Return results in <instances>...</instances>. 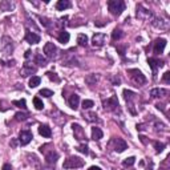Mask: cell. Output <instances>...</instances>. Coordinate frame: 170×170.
Returning a JSON list of instances; mask_svg holds the SVG:
<instances>
[{"mask_svg": "<svg viewBox=\"0 0 170 170\" xmlns=\"http://www.w3.org/2000/svg\"><path fill=\"white\" fill-rule=\"evenodd\" d=\"M3 170H12V166H11L9 163H5V165L3 166Z\"/></svg>", "mask_w": 170, "mask_h": 170, "instance_id": "cell-42", "label": "cell"}, {"mask_svg": "<svg viewBox=\"0 0 170 170\" xmlns=\"http://www.w3.org/2000/svg\"><path fill=\"white\" fill-rule=\"evenodd\" d=\"M39 133H40V135H43V137L49 138L50 135H52V130H50V128L48 125H40L39 126Z\"/></svg>", "mask_w": 170, "mask_h": 170, "instance_id": "cell-21", "label": "cell"}, {"mask_svg": "<svg viewBox=\"0 0 170 170\" xmlns=\"http://www.w3.org/2000/svg\"><path fill=\"white\" fill-rule=\"evenodd\" d=\"M68 104H69V106L72 108V109H77L78 108V104H80V96L78 94H72L71 97H69V100H68Z\"/></svg>", "mask_w": 170, "mask_h": 170, "instance_id": "cell-20", "label": "cell"}, {"mask_svg": "<svg viewBox=\"0 0 170 170\" xmlns=\"http://www.w3.org/2000/svg\"><path fill=\"white\" fill-rule=\"evenodd\" d=\"M162 80H163V82H166V84L170 82V72H165V73H163Z\"/></svg>", "mask_w": 170, "mask_h": 170, "instance_id": "cell-41", "label": "cell"}, {"mask_svg": "<svg viewBox=\"0 0 170 170\" xmlns=\"http://www.w3.org/2000/svg\"><path fill=\"white\" fill-rule=\"evenodd\" d=\"M134 96H135V93L132 92V90H128V89L124 90V97H125L126 101H129V104H132V100L134 98Z\"/></svg>", "mask_w": 170, "mask_h": 170, "instance_id": "cell-29", "label": "cell"}, {"mask_svg": "<svg viewBox=\"0 0 170 170\" xmlns=\"http://www.w3.org/2000/svg\"><path fill=\"white\" fill-rule=\"evenodd\" d=\"M134 162H135V158L134 157H129V158H125V160H124L122 165L124 166H133Z\"/></svg>", "mask_w": 170, "mask_h": 170, "instance_id": "cell-34", "label": "cell"}, {"mask_svg": "<svg viewBox=\"0 0 170 170\" xmlns=\"http://www.w3.org/2000/svg\"><path fill=\"white\" fill-rule=\"evenodd\" d=\"M85 165V161L81 160L80 157H69L64 161V169H78V167H82Z\"/></svg>", "mask_w": 170, "mask_h": 170, "instance_id": "cell-3", "label": "cell"}, {"mask_svg": "<svg viewBox=\"0 0 170 170\" xmlns=\"http://www.w3.org/2000/svg\"><path fill=\"white\" fill-rule=\"evenodd\" d=\"M89 170H101L98 166H92V167H89Z\"/></svg>", "mask_w": 170, "mask_h": 170, "instance_id": "cell-44", "label": "cell"}, {"mask_svg": "<svg viewBox=\"0 0 170 170\" xmlns=\"http://www.w3.org/2000/svg\"><path fill=\"white\" fill-rule=\"evenodd\" d=\"M103 135H104V133H103V130H101L100 128H92V138L94 140V141H98V140H101L103 138Z\"/></svg>", "mask_w": 170, "mask_h": 170, "instance_id": "cell-23", "label": "cell"}, {"mask_svg": "<svg viewBox=\"0 0 170 170\" xmlns=\"http://www.w3.org/2000/svg\"><path fill=\"white\" fill-rule=\"evenodd\" d=\"M148 63H149V66L151 68V71H153V75H154V77H156L157 69H158L160 66H162V61L157 60V59H153V57H149V59H148Z\"/></svg>", "mask_w": 170, "mask_h": 170, "instance_id": "cell-16", "label": "cell"}, {"mask_svg": "<svg viewBox=\"0 0 170 170\" xmlns=\"http://www.w3.org/2000/svg\"><path fill=\"white\" fill-rule=\"evenodd\" d=\"M72 129H73V133H75L76 140L82 141V140L87 138V137H85V130L82 129L81 125H78V124H73V125H72Z\"/></svg>", "mask_w": 170, "mask_h": 170, "instance_id": "cell-11", "label": "cell"}, {"mask_svg": "<svg viewBox=\"0 0 170 170\" xmlns=\"http://www.w3.org/2000/svg\"><path fill=\"white\" fill-rule=\"evenodd\" d=\"M97 80H98V77L96 76V75H90L89 77L85 78V81H87L89 85H93V84H96V82H97Z\"/></svg>", "mask_w": 170, "mask_h": 170, "instance_id": "cell-35", "label": "cell"}, {"mask_svg": "<svg viewBox=\"0 0 170 170\" xmlns=\"http://www.w3.org/2000/svg\"><path fill=\"white\" fill-rule=\"evenodd\" d=\"M108 8H109L110 13L114 16H120L124 11H125V3L122 0H110L108 3Z\"/></svg>", "mask_w": 170, "mask_h": 170, "instance_id": "cell-1", "label": "cell"}, {"mask_svg": "<svg viewBox=\"0 0 170 170\" xmlns=\"http://www.w3.org/2000/svg\"><path fill=\"white\" fill-rule=\"evenodd\" d=\"M25 41L29 43V44H37V43H40V36H39L37 33H35V32H31L29 29H27Z\"/></svg>", "mask_w": 170, "mask_h": 170, "instance_id": "cell-12", "label": "cell"}, {"mask_svg": "<svg viewBox=\"0 0 170 170\" xmlns=\"http://www.w3.org/2000/svg\"><path fill=\"white\" fill-rule=\"evenodd\" d=\"M77 43H78V45H81V47H87V44H88V36L84 35V33H80V35L77 36Z\"/></svg>", "mask_w": 170, "mask_h": 170, "instance_id": "cell-27", "label": "cell"}, {"mask_svg": "<svg viewBox=\"0 0 170 170\" xmlns=\"http://www.w3.org/2000/svg\"><path fill=\"white\" fill-rule=\"evenodd\" d=\"M128 149V144L122 138H116L114 140V150L117 153H122L124 150Z\"/></svg>", "mask_w": 170, "mask_h": 170, "instance_id": "cell-15", "label": "cell"}, {"mask_svg": "<svg viewBox=\"0 0 170 170\" xmlns=\"http://www.w3.org/2000/svg\"><path fill=\"white\" fill-rule=\"evenodd\" d=\"M106 35L105 33H94L92 37V44L93 47H103V45L106 43Z\"/></svg>", "mask_w": 170, "mask_h": 170, "instance_id": "cell-8", "label": "cell"}, {"mask_svg": "<svg viewBox=\"0 0 170 170\" xmlns=\"http://www.w3.org/2000/svg\"><path fill=\"white\" fill-rule=\"evenodd\" d=\"M32 138H33V135H32V133L29 132V130H21L20 134H19V142L23 146L29 144Z\"/></svg>", "mask_w": 170, "mask_h": 170, "instance_id": "cell-7", "label": "cell"}, {"mask_svg": "<svg viewBox=\"0 0 170 170\" xmlns=\"http://www.w3.org/2000/svg\"><path fill=\"white\" fill-rule=\"evenodd\" d=\"M169 93V90L166 89H161V88H154V89H151V92H150V96L151 97H154V98H158V97H165V96H167Z\"/></svg>", "mask_w": 170, "mask_h": 170, "instance_id": "cell-17", "label": "cell"}, {"mask_svg": "<svg viewBox=\"0 0 170 170\" xmlns=\"http://www.w3.org/2000/svg\"><path fill=\"white\" fill-rule=\"evenodd\" d=\"M44 55L47 59L53 60L57 56V48H56V45L53 43H47L44 45Z\"/></svg>", "mask_w": 170, "mask_h": 170, "instance_id": "cell-5", "label": "cell"}, {"mask_svg": "<svg viewBox=\"0 0 170 170\" xmlns=\"http://www.w3.org/2000/svg\"><path fill=\"white\" fill-rule=\"evenodd\" d=\"M45 160H47L48 163H53V165H55L56 161L59 160V154L53 149H50L48 153H45Z\"/></svg>", "mask_w": 170, "mask_h": 170, "instance_id": "cell-18", "label": "cell"}, {"mask_svg": "<svg viewBox=\"0 0 170 170\" xmlns=\"http://www.w3.org/2000/svg\"><path fill=\"white\" fill-rule=\"evenodd\" d=\"M122 35H124L121 29H117V28H116V29L112 32V39H113V40H120V39L122 37Z\"/></svg>", "mask_w": 170, "mask_h": 170, "instance_id": "cell-31", "label": "cell"}, {"mask_svg": "<svg viewBox=\"0 0 170 170\" xmlns=\"http://www.w3.org/2000/svg\"><path fill=\"white\" fill-rule=\"evenodd\" d=\"M77 150H78V151H81L82 154H85V156L89 154V148H88V146L85 145V144H81V145L77 148Z\"/></svg>", "mask_w": 170, "mask_h": 170, "instance_id": "cell-36", "label": "cell"}, {"mask_svg": "<svg viewBox=\"0 0 170 170\" xmlns=\"http://www.w3.org/2000/svg\"><path fill=\"white\" fill-rule=\"evenodd\" d=\"M36 71H37V68H36L35 65H32V64H29V63H25L24 65H23V68H21L20 75H21L23 77H27V76L32 75V73H36Z\"/></svg>", "mask_w": 170, "mask_h": 170, "instance_id": "cell-10", "label": "cell"}, {"mask_svg": "<svg viewBox=\"0 0 170 170\" xmlns=\"http://www.w3.org/2000/svg\"><path fill=\"white\" fill-rule=\"evenodd\" d=\"M166 47V40L165 39H158L154 43V53L156 55H161L163 52V49Z\"/></svg>", "mask_w": 170, "mask_h": 170, "instance_id": "cell-14", "label": "cell"}, {"mask_svg": "<svg viewBox=\"0 0 170 170\" xmlns=\"http://www.w3.org/2000/svg\"><path fill=\"white\" fill-rule=\"evenodd\" d=\"M13 8H15L13 2H9V0H3V2H0V11H3V12H8V11H12Z\"/></svg>", "mask_w": 170, "mask_h": 170, "instance_id": "cell-19", "label": "cell"}, {"mask_svg": "<svg viewBox=\"0 0 170 170\" xmlns=\"http://www.w3.org/2000/svg\"><path fill=\"white\" fill-rule=\"evenodd\" d=\"M154 148H156V151L157 153H161L163 149H165V144H162V142H154Z\"/></svg>", "mask_w": 170, "mask_h": 170, "instance_id": "cell-39", "label": "cell"}, {"mask_svg": "<svg viewBox=\"0 0 170 170\" xmlns=\"http://www.w3.org/2000/svg\"><path fill=\"white\" fill-rule=\"evenodd\" d=\"M129 73H132V78H133V80L137 82L138 85L146 82V77H145L138 69H129Z\"/></svg>", "mask_w": 170, "mask_h": 170, "instance_id": "cell-9", "label": "cell"}, {"mask_svg": "<svg viewBox=\"0 0 170 170\" xmlns=\"http://www.w3.org/2000/svg\"><path fill=\"white\" fill-rule=\"evenodd\" d=\"M12 105L18 106V108H21V109H27V103H25V100H24V98H21V100H15V101H12Z\"/></svg>", "mask_w": 170, "mask_h": 170, "instance_id": "cell-30", "label": "cell"}, {"mask_svg": "<svg viewBox=\"0 0 170 170\" xmlns=\"http://www.w3.org/2000/svg\"><path fill=\"white\" fill-rule=\"evenodd\" d=\"M47 76H48L52 81H55V82H60V78L56 76V73H53V72H48V73H47Z\"/></svg>", "mask_w": 170, "mask_h": 170, "instance_id": "cell-40", "label": "cell"}, {"mask_svg": "<svg viewBox=\"0 0 170 170\" xmlns=\"http://www.w3.org/2000/svg\"><path fill=\"white\" fill-rule=\"evenodd\" d=\"M71 2H68V0H59L57 3H56V9L57 11H64V9H68L71 8Z\"/></svg>", "mask_w": 170, "mask_h": 170, "instance_id": "cell-22", "label": "cell"}, {"mask_svg": "<svg viewBox=\"0 0 170 170\" xmlns=\"http://www.w3.org/2000/svg\"><path fill=\"white\" fill-rule=\"evenodd\" d=\"M35 63L39 64L40 66H45V65H47V59H45L41 53H36V56H35Z\"/></svg>", "mask_w": 170, "mask_h": 170, "instance_id": "cell-25", "label": "cell"}, {"mask_svg": "<svg viewBox=\"0 0 170 170\" xmlns=\"http://www.w3.org/2000/svg\"><path fill=\"white\" fill-rule=\"evenodd\" d=\"M151 25L158 28V29H161V31H166L170 25V23L165 19H162V18H153L151 19Z\"/></svg>", "mask_w": 170, "mask_h": 170, "instance_id": "cell-6", "label": "cell"}, {"mask_svg": "<svg viewBox=\"0 0 170 170\" xmlns=\"http://www.w3.org/2000/svg\"><path fill=\"white\" fill-rule=\"evenodd\" d=\"M84 117L87 118L89 122H100V120L97 118V114H96V113H92V112H90V113H85Z\"/></svg>", "mask_w": 170, "mask_h": 170, "instance_id": "cell-28", "label": "cell"}, {"mask_svg": "<svg viewBox=\"0 0 170 170\" xmlns=\"http://www.w3.org/2000/svg\"><path fill=\"white\" fill-rule=\"evenodd\" d=\"M135 16H137L140 20H144V21L151 20L153 18H154L153 13H151V11H149L148 8H145L142 4H138L137 5V9H135Z\"/></svg>", "mask_w": 170, "mask_h": 170, "instance_id": "cell-4", "label": "cell"}, {"mask_svg": "<svg viewBox=\"0 0 170 170\" xmlns=\"http://www.w3.org/2000/svg\"><path fill=\"white\" fill-rule=\"evenodd\" d=\"M94 104H93V101L92 100H84L82 101V108L84 109H90Z\"/></svg>", "mask_w": 170, "mask_h": 170, "instance_id": "cell-38", "label": "cell"}, {"mask_svg": "<svg viewBox=\"0 0 170 170\" xmlns=\"http://www.w3.org/2000/svg\"><path fill=\"white\" fill-rule=\"evenodd\" d=\"M15 117H16V120H18V121H25L27 120V117H28V114H27V113H16V114H15Z\"/></svg>", "mask_w": 170, "mask_h": 170, "instance_id": "cell-37", "label": "cell"}, {"mask_svg": "<svg viewBox=\"0 0 170 170\" xmlns=\"http://www.w3.org/2000/svg\"><path fill=\"white\" fill-rule=\"evenodd\" d=\"M33 105H35V108L37 110H41L43 108H44V104H43V101L39 98V97H35L33 98Z\"/></svg>", "mask_w": 170, "mask_h": 170, "instance_id": "cell-32", "label": "cell"}, {"mask_svg": "<svg viewBox=\"0 0 170 170\" xmlns=\"http://www.w3.org/2000/svg\"><path fill=\"white\" fill-rule=\"evenodd\" d=\"M40 82H41L40 77H39V76H32L29 78V88H36V87L40 85Z\"/></svg>", "mask_w": 170, "mask_h": 170, "instance_id": "cell-26", "label": "cell"}, {"mask_svg": "<svg viewBox=\"0 0 170 170\" xmlns=\"http://www.w3.org/2000/svg\"><path fill=\"white\" fill-rule=\"evenodd\" d=\"M11 144H12L13 148H16V141H15V140H12V142H11Z\"/></svg>", "mask_w": 170, "mask_h": 170, "instance_id": "cell-45", "label": "cell"}, {"mask_svg": "<svg viewBox=\"0 0 170 170\" xmlns=\"http://www.w3.org/2000/svg\"><path fill=\"white\" fill-rule=\"evenodd\" d=\"M39 96H43V97H52L53 92L50 89H41L40 92H39Z\"/></svg>", "mask_w": 170, "mask_h": 170, "instance_id": "cell-33", "label": "cell"}, {"mask_svg": "<svg viewBox=\"0 0 170 170\" xmlns=\"http://www.w3.org/2000/svg\"><path fill=\"white\" fill-rule=\"evenodd\" d=\"M59 41L61 43V44H66L68 41H69V39H71V36H69V33H68L66 31H61L60 32V35H59Z\"/></svg>", "mask_w": 170, "mask_h": 170, "instance_id": "cell-24", "label": "cell"}, {"mask_svg": "<svg viewBox=\"0 0 170 170\" xmlns=\"http://www.w3.org/2000/svg\"><path fill=\"white\" fill-rule=\"evenodd\" d=\"M117 106H118V100H117L116 96H113L112 98L104 101V108H105V109L116 110V109H117Z\"/></svg>", "mask_w": 170, "mask_h": 170, "instance_id": "cell-13", "label": "cell"}, {"mask_svg": "<svg viewBox=\"0 0 170 170\" xmlns=\"http://www.w3.org/2000/svg\"><path fill=\"white\" fill-rule=\"evenodd\" d=\"M13 48H15V45H13V41H12V39L8 37V36H3L2 39V45H0V49H2V53L3 56H11V53L13 52Z\"/></svg>", "mask_w": 170, "mask_h": 170, "instance_id": "cell-2", "label": "cell"}, {"mask_svg": "<svg viewBox=\"0 0 170 170\" xmlns=\"http://www.w3.org/2000/svg\"><path fill=\"white\" fill-rule=\"evenodd\" d=\"M31 53H32L31 50H27V52H25V59H29L31 57Z\"/></svg>", "mask_w": 170, "mask_h": 170, "instance_id": "cell-43", "label": "cell"}]
</instances>
